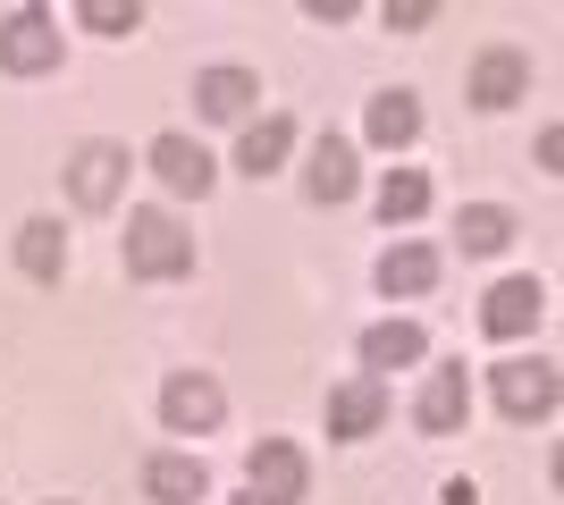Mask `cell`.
Here are the masks:
<instances>
[{
  "label": "cell",
  "mask_w": 564,
  "mask_h": 505,
  "mask_svg": "<svg viewBox=\"0 0 564 505\" xmlns=\"http://www.w3.org/2000/svg\"><path fill=\"white\" fill-rule=\"evenodd\" d=\"M127 270H135V278H186L194 237L169 211H127Z\"/></svg>",
  "instance_id": "obj_1"
},
{
  "label": "cell",
  "mask_w": 564,
  "mask_h": 505,
  "mask_svg": "<svg viewBox=\"0 0 564 505\" xmlns=\"http://www.w3.org/2000/svg\"><path fill=\"white\" fill-rule=\"evenodd\" d=\"M489 387H497L506 421H547L556 413V362H497Z\"/></svg>",
  "instance_id": "obj_2"
},
{
  "label": "cell",
  "mask_w": 564,
  "mask_h": 505,
  "mask_svg": "<svg viewBox=\"0 0 564 505\" xmlns=\"http://www.w3.org/2000/svg\"><path fill=\"white\" fill-rule=\"evenodd\" d=\"M68 194H76V211H110L118 194H127V152L118 144H85L68 161Z\"/></svg>",
  "instance_id": "obj_3"
},
{
  "label": "cell",
  "mask_w": 564,
  "mask_h": 505,
  "mask_svg": "<svg viewBox=\"0 0 564 505\" xmlns=\"http://www.w3.org/2000/svg\"><path fill=\"white\" fill-rule=\"evenodd\" d=\"M0 68H18V76L59 68V25H51L43 9H18V18L0 25Z\"/></svg>",
  "instance_id": "obj_4"
},
{
  "label": "cell",
  "mask_w": 564,
  "mask_h": 505,
  "mask_svg": "<svg viewBox=\"0 0 564 505\" xmlns=\"http://www.w3.org/2000/svg\"><path fill=\"white\" fill-rule=\"evenodd\" d=\"M304 455L286 447V438H261L253 447V505H304Z\"/></svg>",
  "instance_id": "obj_5"
},
{
  "label": "cell",
  "mask_w": 564,
  "mask_h": 505,
  "mask_svg": "<svg viewBox=\"0 0 564 505\" xmlns=\"http://www.w3.org/2000/svg\"><path fill=\"white\" fill-rule=\"evenodd\" d=\"M219 413H228V396H219L203 371H177V380L161 387V421L169 430H219Z\"/></svg>",
  "instance_id": "obj_6"
},
{
  "label": "cell",
  "mask_w": 564,
  "mask_h": 505,
  "mask_svg": "<svg viewBox=\"0 0 564 505\" xmlns=\"http://www.w3.org/2000/svg\"><path fill=\"white\" fill-rule=\"evenodd\" d=\"M522 94H531V59H522L514 43L480 51V68H471V101H480V110H506V101H522Z\"/></svg>",
  "instance_id": "obj_7"
},
{
  "label": "cell",
  "mask_w": 564,
  "mask_h": 505,
  "mask_svg": "<svg viewBox=\"0 0 564 505\" xmlns=\"http://www.w3.org/2000/svg\"><path fill=\"white\" fill-rule=\"evenodd\" d=\"M540 312H547L540 278H497V287H489V304H480V329H489V337H522Z\"/></svg>",
  "instance_id": "obj_8"
},
{
  "label": "cell",
  "mask_w": 564,
  "mask_h": 505,
  "mask_svg": "<svg viewBox=\"0 0 564 505\" xmlns=\"http://www.w3.org/2000/svg\"><path fill=\"white\" fill-rule=\"evenodd\" d=\"M152 177H161L169 194H212V152L194 144V135H161V144H152Z\"/></svg>",
  "instance_id": "obj_9"
},
{
  "label": "cell",
  "mask_w": 564,
  "mask_h": 505,
  "mask_svg": "<svg viewBox=\"0 0 564 505\" xmlns=\"http://www.w3.org/2000/svg\"><path fill=\"white\" fill-rule=\"evenodd\" d=\"M379 421H388V387L379 380H346L329 396V438H371Z\"/></svg>",
  "instance_id": "obj_10"
},
{
  "label": "cell",
  "mask_w": 564,
  "mask_h": 505,
  "mask_svg": "<svg viewBox=\"0 0 564 505\" xmlns=\"http://www.w3.org/2000/svg\"><path fill=\"white\" fill-rule=\"evenodd\" d=\"M464 413H471L464 362H455V371H430V380H422V405H413V421H422V430H464Z\"/></svg>",
  "instance_id": "obj_11"
},
{
  "label": "cell",
  "mask_w": 564,
  "mask_h": 505,
  "mask_svg": "<svg viewBox=\"0 0 564 505\" xmlns=\"http://www.w3.org/2000/svg\"><path fill=\"white\" fill-rule=\"evenodd\" d=\"M304 194H312V202H346V194H354V144H346V135H321V144H312Z\"/></svg>",
  "instance_id": "obj_12"
},
{
  "label": "cell",
  "mask_w": 564,
  "mask_h": 505,
  "mask_svg": "<svg viewBox=\"0 0 564 505\" xmlns=\"http://www.w3.org/2000/svg\"><path fill=\"white\" fill-rule=\"evenodd\" d=\"M253 101H261V85H253L245 68H212V76H194V110H203V119H245Z\"/></svg>",
  "instance_id": "obj_13"
},
{
  "label": "cell",
  "mask_w": 564,
  "mask_h": 505,
  "mask_svg": "<svg viewBox=\"0 0 564 505\" xmlns=\"http://www.w3.org/2000/svg\"><path fill=\"white\" fill-rule=\"evenodd\" d=\"M143 488H152V497H161V505H203V488H212V472H203V463H194V455H152V463H143Z\"/></svg>",
  "instance_id": "obj_14"
},
{
  "label": "cell",
  "mask_w": 564,
  "mask_h": 505,
  "mask_svg": "<svg viewBox=\"0 0 564 505\" xmlns=\"http://www.w3.org/2000/svg\"><path fill=\"white\" fill-rule=\"evenodd\" d=\"M18 270L34 278V287H59L68 244H59V228H51V219H25V228H18Z\"/></svg>",
  "instance_id": "obj_15"
},
{
  "label": "cell",
  "mask_w": 564,
  "mask_h": 505,
  "mask_svg": "<svg viewBox=\"0 0 564 505\" xmlns=\"http://www.w3.org/2000/svg\"><path fill=\"white\" fill-rule=\"evenodd\" d=\"M286 144H295V127H286V119H253V127H245V144H236V168H245V177H270V168L286 161Z\"/></svg>",
  "instance_id": "obj_16"
},
{
  "label": "cell",
  "mask_w": 564,
  "mask_h": 505,
  "mask_svg": "<svg viewBox=\"0 0 564 505\" xmlns=\"http://www.w3.org/2000/svg\"><path fill=\"white\" fill-rule=\"evenodd\" d=\"M413 135H422V101H413V94H379V101H371V144L404 152Z\"/></svg>",
  "instance_id": "obj_17"
},
{
  "label": "cell",
  "mask_w": 564,
  "mask_h": 505,
  "mask_svg": "<svg viewBox=\"0 0 564 505\" xmlns=\"http://www.w3.org/2000/svg\"><path fill=\"white\" fill-rule=\"evenodd\" d=\"M362 362H371V371H404V362H422V329H413V320H379V329L362 337Z\"/></svg>",
  "instance_id": "obj_18"
},
{
  "label": "cell",
  "mask_w": 564,
  "mask_h": 505,
  "mask_svg": "<svg viewBox=\"0 0 564 505\" xmlns=\"http://www.w3.org/2000/svg\"><path fill=\"white\" fill-rule=\"evenodd\" d=\"M422 211H430V177L422 168H388L379 177V219L397 228V219H422Z\"/></svg>",
  "instance_id": "obj_19"
},
{
  "label": "cell",
  "mask_w": 564,
  "mask_h": 505,
  "mask_svg": "<svg viewBox=\"0 0 564 505\" xmlns=\"http://www.w3.org/2000/svg\"><path fill=\"white\" fill-rule=\"evenodd\" d=\"M430 278H438V253H430V244H397V253L379 262V287L388 295H422Z\"/></svg>",
  "instance_id": "obj_20"
},
{
  "label": "cell",
  "mask_w": 564,
  "mask_h": 505,
  "mask_svg": "<svg viewBox=\"0 0 564 505\" xmlns=\"http://www.w3.org/2000/svg\"><path fill=\"white\" fill-rule=\"evenodd\" d=\"M455 237H464V253H506V244H514V211H497V202H471V211L455 219Z\"/></svg>",
  "instance_id": "obj_21"
},
{
  "label": "cell",
  "mask_w": 564,
  "mask_h": 505,
  "mask_svg": "<svg viewBox=\"0 0 564 505\" xmlns=\"http://www.w3.org/2000/svg\"><path fill=\"white\" fill-rule=\"evenodd\" d=\"M85 25H94V34H135L143 9L135 0H85Z\"/></svg>",
  "instance_id": "obj_22"
},
{
  "label": "cell",
  "mask_w": 564,
  "mask_h": 505,
  "mask_svg": "<svg viewBox=\"0 0 564 505\" xmlns=\"http://www.w3.org/2000/svg\"><path fill=\"white\" fill-rule=\"evenodd\" d=\"M430 18H438V9H430V0H397V9H388V25H404V34H422Z\"/></svg>",
  "instance_id": "obj_23"
}]
</instances>
